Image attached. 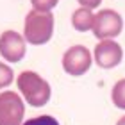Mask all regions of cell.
<instances>
[{
	"mask_svg": "<svg viewBox=\"0 0 125 125\" xmlns=\"http://www.w3.org/2000/svg\"><path fill=\"white\" fill-rule=\"evenodd\" d=\"M54 14L50 11H36L27 13L23 21V38L31 45H47L54 34Z\"/></svg>",
	"mask_w": 125,
	"mask_h": 125,
	"instance_id": "1",
	"label": "cell"
},
{
	"mask_svg": "<svg viewBox=\"0 0 125 125\" xmlns=\"http://www.w3.org/2000/svg\"><path fill=\"white\" fill-rule=\"evenodd\" d=\"M16 86L25 102L32 107H43L48 104L52 89L50 84L36 72H21L16 79Z\"/></svg>",
	"mask_w": 125,
	"mask_h": 125,
	"instance_id": "2",
	"label": "cell"
},
{
	"mask_svg": "<svg viewBox=\"0 0 125 125\" xmlns=\"http://www.w3.org/2000/svg\"><path fill=\"white\" fill-rule=\"evenodd\" d=\"M123 31V18L122 14L115 9H102L95 14L93 20V29L91 32L95 34L96 39H115L122 34Z\"/></svg>",
	"mask_w": 125,
	"mask_h": 125,
	"instance_id": "3",
	"label": "cell"
},
{
	"mask_svg": "<svg viewBox=\"0 0 125 125\" xmlns=\"http://www.w3.org/2000/svg\"><path fill=\"white\" fill-rule=\"evenodd\" d=\"M91 52L84 45H73L62 55V70L72 77H81L91 68Z\"/></svg>",
	"mask_w": 125,
	"mask_h": 125,
	"instance_id": "4",
	"label": "cell"
},
{
	"mask_svg": "<svg viewBox=\"0 0 125 125\" xmlns=\"http://www.w3.org/2000/svg\"><path fill=\"white\" fill-rule=\"evenodd\" d=\"M25 105L21 96L14 91L0 93V125H21Z\"/></svg>",
	"mask_w": 125,
	"mask_h": 125,
	"instance_id": "5",
	"label": "cell"
},
{
	"mask_svg": "<svg viewBox=\"0 0 125 125\" xmlns=\"http://www.w3.org/2000/svg\"><path fill=\"white\" fill-rule=\"evenodd\" d=\"M27 54V41L16 31L0 34V55L7 62H20Z\"/></svg>",
	"mask_w": 125,
	"mask_h": 125,
	"instance_id": "6",
	"label": "cell"
},
{
	"mask_svg": "<svg viewBox=\"0 0 125 125\" xmlns=\"http://www.w3.org/2000/svg\"><path fill=\"white\" fill-rule=\"evenodd\" d=\"M93 59L96 62V66L104 68V70H111V68H116L122 62L123 50L120 47V43H116L115 39H104V41L96 43Z\"/></svg>",
	"mask_w": 125,
	"mask_h": 125,
	"instance_id": "7",
	"label": "cell"
},
{
	"mask_svg": "<svg viewBox=\"0 0 125 125\" xmlns=\"http://www.w3.org/2000/svg\"><path fill=\"white\" fill-rule=\"evenodd\" d=\"M93 20L95 14L91 13V9L88 7H79L77 11H73L72 14V25L73 29L79 32H88L93 29Z\"/></svg>",
	"mask_w": 125,
	"mask_h": 125,
	"instance_id": "8",
	"label": "cell"
},
{
	"mask_svg": "<svg viewBox=\"0 0 125 125\" xmlns=\"http://www.w3.org/2000/svg\"><path fill=\"white\" fill-rule=\"evenodd\" d=\"M111 100L118 109L125 111V79H120L115 86H113L111 91Z\"/></svg>",
	"mask_w": 125,
	"mask_h": 125,
	"instance_id": "9",
	"label": "cell"
},
{
	"mask_svg": "<svg viewBox=\"0 0 125 125\" xmlns=\"http://www.w3.org/2000/svg\"><path fill=\"white\" fill-rule=\"evenodd\" d=\"M14 79V73H13V68H9L5 62H0V89L7 88Z\"/></svg>",
	"mask_w": 125,
	"mask_h": 125,
	"instance_id": "10",
	"label": "cell"
},
{
	"mask_svg": "<svg viewBox=\"0 0 125 125\" xmlns=\"http://www.w3.org/2000/svg\"><path fill=\"white\" fill-rule=\"evenodd\" d=\"M21 125H59V122L50 115H41V116L31 118V120H25V123Z\"/></svg>",
	"mask_w": 125,
	"mask_h": 125,
	"instance_id": "11",
	"label": "cell"
},
{
	"mask_svg": "<svg viewBox=\"0 0 125 125\" xmlns=\"http://www.w3.org/2000/svg\"><path fill=\"white\" fill-rule=\"evenodd\" d=\"M31 4L36 11H52L59 4V0H31Z\"/></svg>",
	"mask_w": 125,
	"mask_h": 125,
	"instance_id": "12",
	"label": "cell"
},
{
	"mask_svg": "<svg viewBox=\"0 0 125 125\" xmlns=\"http://www.w3.org/2000/svg\"><path fill=\"white\" fill-rule=\"evenodd\" d=\"M81 4V7H88V9H95L102 4V0H77Z\"/></svg>",
	"mask_w": 125,
	"mask_h": 125,
	"instance_id": "13",
	"label": "cell"
},
{
	"mask_svg": "<svg viewBox=\"0 0 125 125\" xmlns=\"http://www.w3.org/2000/svg\"><path fill=\"white\" fill-rule=\"evenodd\" d=\"M116 125H125V116H122L120 120H118V123H116Z\"/></svg>",
	"mask_w": 125,
	"mask_h": 125,
	"instance_id": "14",
	"label": "cell"
}]
</instances>
